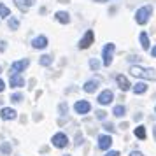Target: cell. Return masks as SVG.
Returning <instances> with one entry per match:
<instances>
[{
	"label": "cell",
	"mask_w": 156,
	"mask_h": 156,
	"mask_svg": "<svg viewBox=\"0 0 156 156\" xmlns=\"http://www.w3.org/2000/svg\"><path fill=\"white\" fill-rule=\"evenodd\" d=\"M21 95H20V93H16V95H12V97H11V100H12V102H14V104H18V102H21Z\"/></svg>",
	"instance_id": "d4e9b609"
},
{
	"label": "cell",
	"mask_w": 156,
	"mask_h": 156,
	"mask_svg": "<svg viewBox=\"0 0 156 156\" xmlns=\"http://www.w3.org/2000/svg\"><path fill=\"white\" fill-rule=\"evenodd\" d=\"M0 16H2V18H9V16H11V11H9L4 4H0Z\"/></svg>",
	"instance_id": "603a6c76"
},
{
	"label": "cell",
	"mask_w": 156,
	"mask_h": 156,
	"mask_svg": "<svg viewBox=\"0 0 156 156\" xmlns=\"http://www.w3.org/2000/svg\"><path fill=\"white\" fill-rule=\"evenodd\" d=\"M93 41H95V34H93V30H88L84 34V37L79 41V48H81V49H88L93 44Z\"/></svg>",
	"instance_id": "277c9868"
},
{
	"label": "cell",
	"mask_w": 156,
	"mask_h": 156,
	"mask_svg": "<svg viewBox=\"0 0 156 156\" xmlns=\"http://www.w3.org/2000/svg\"><path fill=\"white\" fill-rule=\"evenodd\" d=\"M0 51H5V42L4 41H0Z\"/></svg>",
	"instance_id": "f546056e"
},
{
	"label": "cell",
	"mask_w": 156,
	"mask_h": 156,
	"mask_svg": "<svg viewBox=\"0 0 156 156\" xmlns=\"http://www.w3.org/2000/svg\"><path fill=\"white\" fill-rule=\"evenodd\" d=\"M116 83H118V86H119L121 91L130 90V83H128V79L125 77V76H116Z\"/></svg>",
	"instance_id": "5bb4252c"
},
{
	"label": "cell",
	"mask_w": 156,
	"mask_h": 156,
	"mask_svg": "<svg viewBox=\"0 0 156 156\" xmlns=\"http://www.w3.org/2000/svg\"><path fill=\"white\" fill-rule=\"evenodd\" d=\"M18 27H20V21H18L16 18L11 16V18H9V28H11V30H18Z\"/></svg>",
	"instance_id": "7402d4cb"
},
{
	"label": "cell",
	"mask_w": 156,
	"mask_h": 156,
	"mask_svg": "<svg viewBox=\"0 0 156 156\" xmlns=\"http://www.w3.org/2000/svg\"><path fill=\"white\" fill-rule=\"evenodd\" d=\"M130 156H144L140 153V151H132V153H130Z\"/></svg>",
	"instance_id": "83f0119b"
},
{
	"label": "cell",
	"mask_w": 156,
	"mask_h": 156,
	"mask_svg": "<svg viewBox=\"0 0 156 156\" xmlns=\"http://www.w3.org/2000/svg\"><path fill=\"white\" fill-rule=\"evenodd\" d=\"M28 65H30V62L27 58H25V60H20V62H14V63L11 65V72H12V74H20V72H23Z\"/></svg>",
	"instance_id": "8992f818"
},
{
	"label": "cell",
	"mask_w": 156,
	"mask_h": 156,
	"mask_svg": "<svg viewBox=\"0 0 156 156\" xmlns=\"http://www.w3.org/2000/svg\"><path fill=\"white\" fill-rule=\"evenodd\" d=\"M97 118H98V119H104V118H105V112H104V111H98V112H97Z\"/></svg>",
	"instance_id": "484cf974"
},
{
	"label": "cell",
	"mask_w": 156,
	"mask_h": 156,
	"mask_svg": "<svg viewBox=\"0 0 156 156\" xmlns=\"http://www.w3.org/2000/svg\"><path fill=\"white\" fill-rule=\"evenodd\" d=\"M114 51H116V46H114L112 42L105 44V48H104V51H102V56H104V65H105V67H109V65L112 63Z\"/></svg>",
	"instance_id": "3957f363"
},
{
	"label": "cell",
	"mask_w": 156,
	"mask_h": 156,
	"mask_svg": "<svg viewBox=\"0 0 156 156\" xmlns=\"http://www.w3.org/2000/svg\"><path fill=\"white\" fill-rule=\"evenodd\" d=\"M112 114H114V116H118V118H121V116H125V114H126V109H125V105H116L112 109Z\"/></svg>",
	"instance_id": "d6986e66"
},
{
	"label": "cell",
	"mask_w": 156,
	"mask_h": 156,
	"mask_svg": "<svg viewBox=\"0 0 156 156\" xmlns=\"http://www.w3.org/2000/svg\"><path fill=\"white\" fill-rule=\"evenodd\" d=\"M147 91V84L146 83H135L133 84V93L135 95H142V93Z\"/></svg>",
	"instance_id": "e0dca14e"
},
{
	"label": "cell",
	"mask_w": 156,
	"mask_h": 156,
	"mask_svg": "<svg viewBox=\"0 0 156 156\" xmlns=\"http://www.w3.org/2000/svg\"><path fill=\"white\" fill-rule=\"evenodd\" d=\"M111 146H112V137H111V135H100L98 137V147L107 151Z\"/></svg>",
	"instance_id": "ba28073f"
},
{
	"label": "cell",
	"mask_w": 156,
	"mask_h": 156,
	"mask_svg": "<svg viewBox=\"0 0 156 156\" xmlns=\"http://www.w3.org/2000/svg\"><path fill=\"white\" fill-rule=\"evenodd\" d=\"M135 137H139V139H142V140L146 139V128L142 126V125L135 128Z\"/></svg>",
	"instance_id": "44dd1931"
},
{
	"label": "cell",
	"mask_w": 156,
	"mask_h": 156,
	"mask_svg": "<svg viewBox=\"0 0 156 156\" xmlns=\"http://www.w3.org/2000/svg\"><path fill=\"white\" fill-rule=\"evenodd\" d=\"M55 18H56V21L63 23V25L70 23V16H69V12H65V11H58L56 14H55Z\"/></svg>",
	"instance_id": "2e32d148"
},
{
	"label": "cell",
	"mask_w": 156,
	"mask_h": 156,
	"mask_svg": "<svg viewBox=\"0 0 156 156\" xmlns=\"http://www.w3.org/2000/svg\"><path fill=\"white\" fill-rule=\"evenodd\" d=\"M114 98V93L111 90H104V91L98 95V104L100 105H109Z\"/></svg>",
	"instance_id": "5b68a950"
},
{
	"label": "cell",
	"mask_w": 156,
	"mask_h": 156,
	"mask_svg": "<svg viewBox=\"0 0 156 156\" xmlns=\"http://www.w3.org/2000/svg\"><path fill=\"white\" fill-rule=\"evenodd\" d=\"M16 7H20L25 12V11H28V7H32L34 4H35V0H14Z\"/></svg>",
	"instance_id": "4fadbf2b"
},
{
	"label": "cell",
	"mask_w": 156,
	"mask_h": 156,
	"mask_svg": "<svg viewBox=\"0 0 156 156\" xmlns=\"http://www.w3.org/2000/svg\"><path fill=\"white\" fill-rule=\"evenodd\" d=\"M151 14H153V7L151 5H144V7H140L135 12V21L139 23V25H146L149 21Z\"/></svg>",
	"instance_id": "7a4b0ae2"
},
{
	"label": "cell",
	"mask_w": 156,
	"mask_h": 156,
	"mask_svg": "<svg viewBox=\"0 0 156 156\" xmlns=\"http://www.w3.org/2000/svg\"><path fill=\"white\" fill-rule=\"evenodd\" d=\"M32 46H34L35 49H44V48L48 46V37H44V35L35 37V39L32 41Z\"/></svg>",
	"instance_id": "8fae6325"
},
{
	"label": "cell",
	"mask_w": 156,
	"mask_h": 156,
	"mask_svg": "<svg viewBox=\"0 0 156 156\" xmlns=\"http://www.w3.org/2000/svg\"><path fill=\"white\" fill-rule=\"evenodd\" d=\"M105 156H119V151H109Z\"/></svg>",
	"instance_id": "4316f807"
},
{
	"label": "cell",
	"mask_w": 156,
	"mask_h": 156,
	"mask_svg": "<svg viewBox=\"0 0 156 156\" xmlns=\"http://www.w3.org/2000/svg\"><path fill=\"white\" fill-rule=\"evenodd\" d=\"M0 118L2 119H16V111L14 109H11V107H4L2 111H0Z\"/></svg>",
	"instance_id": "7c38bea8"
},
{
	"label": "cell",
	"mask_w": 156,
	"mask_h": 156,
	"mask_svg": "<svg viewBox=\"0 0 156 156\" xmlns=\"http://www.w3.org/2000/svg\"><path fill=\"white\" fill-rule=\"evenodd\" d=\"M90 67H91L93 70H98V67H100L98 60H95V58H91V60H90Z\"/></svg>",
	"instance_id": "cb8c5ba5"
},
{
	"label": "cell",
	"mask_w": 156,
	"mask_h": 156,
	"mask_svg": "<svg viewBox=\"0 0 156 156\" xmlns=\"http://www.w3.org/2000/svg\"><path fill=\"white\" fill-rule=\"evenodd\" d=\"M74 109H76L77 114H88L90 109H91V105H90V102H86V100H79V102H76Z\"/></svg>",
	"instance_id": "52a82bcc"
},
{
	"label": "cell",
	"mask_w": 156,
	"mask_h": 156,
	"mask_svg": "<svg viewBox=\"0 0 156 156\" xmlns=\"http://www.w3.org/2000/svg\"><path fill=\"white\" fill-rule=\"evenodd\" d=\"M67 142H69V139L65 133H56L53 137V146H56V147H65Z\"/></svg>",
	"instance_id": "9c48e42d"
},
{
	"label": "cell",
	"mask_w": 156,
	"mask_h": 156,
	"mask_svg": "<svg viewBox=\"0 0 156 156\" xmlns=\"http://www.w3.org/2000/svg\"><path fill=\"white\" fill-rule=\"evenodd\" d=\"M2 151H4V153H9V151H11V147H9L7 144H4V146H2Z\"/></svg>",
	"instance_id": "f1b7e54d"
},
{
	"label": "cell",
	"mask_w": 156,
	"mask_h": 156,
	"mask_svg": "<svg viewBox=\"0 0 156 156\" xmlns=\"http://www.w3.org/2000/svg\"><path fill=\"white\" fill-rule=\"evenodd\" d=\"M140 44H142V49H146V51L149 49V37H147L146 32H142L140 34Z\"/></svg>",
	"instance_id": "ac0fdd59"
},
{
	"label": "cell",
	"mask_w": 156,
	"mask_h": 156,
	"mask_svg": "<svg viewBox=\"0 0 156 156\" xmlns=\"http://www.w3.org/2000/svg\"><path fill=\"white\" fill-rule=\"evenodd\" d=\"M151 55H153V56L156 58V48H153V49H151Z\"/></svg>",
	"instance_id": "1f68e13d"
},
{
	"label": "cell",
	"mask_w": 156,
	"mask_h": 156,
	"mask_svg": "<svg viewBox=\"0 0 156 156\" xmlns=\"http://www.w3.org/2000/svg\"><path fill=\"white\" fill-rule=\"evenodd\" d=\"M39 63L42 65V67H49L51 63H53V58L48 56V55H44V56H41V60H39Z\"/></svg>",
	"instance_id": "ffe728a7"
},
{
	"label": "cell",
	"mask_w": 156,
	"mask_h": 156,
	"mask_svg": "<svg viewBox=\"0 0 156 156\" xmlns=\"http://www.w3.org/2000/svg\"><path fill=\"white\" fill-rule=\"evenodd\" d=\"M4 88H5V84H4V81H2V79H0V93L4 91Z\"/></svg>",
	"instance_id": "4dcf8cb0"
},
{
	"label": "cell",
	"mask_w": 156,
	"mask_h": 156,
	"mask_svg": "<svg viewBox=\"0 0 156 156\" xmlns=\"http://www.w3.org/2000/svg\"><path fill=\"white\" fill-rule=\"evenodd\" d=\"M0 72H2V67H0Z\"/></svg>",
	"instance_id": "836d02e7"
},
{
	"label": "cell",
	"mask_w": 156,
	"mask_h": 156,
	"mask_svg": "<svg viewBox=\"0 0 156 156\" xmlns=\"http://www.w3.org/2000/svg\"><path fill=\"white\" fill-rule=\"evenodd\" d=\"M154 139H156V126H154Z\"/></svg>",
	"instance_id": "d6a6232c"
},
{
	"label": "cell",
	"mask_w": 156,
	"mask_h": 156,
	"mask_svg": "<svg viewBox=\"0 0 156 156\" xmlns=\"http://www.w3.org/2000/svg\"><path fill=\"white\" fill-rule=\"evenodd\" d=\"M130 74H132L133 77L153 79V81H156V70L154 69H144V67H139V65H132V67H130Z\"/></svg>",
	"instance_id": "6da1fadb"
},
{
	"label": "cell",
	"mask_w": 156,
	"mask_h": 156,
	"mask_svg": "<svg viewBox=\"0 0 156 156\" xmlns=\"http://www.w3.org/2000/svg\"><path fill=\"white\" fill-rule=\"evenodd\" d=\"M9 83H11V86H12V88H21V86H25V79H23L20 74H11Z\"/></svg>",
	"instance_id": "30bf717a"
},
{
	"label": "cell",
	"mask_w": 156,
	"mask_h": 156,
	"mask_svg": "<svg viewBox=\"0 0 156 156\" xmlns=\"http://www.w3.org/2000/svg\"><path fill=\"white\" fill-rule=\"evenodd\" d=\"M98 84H100V79H91V81H88L84 84V91L86 93H93L97 88H98Z\"/></svg>",
	"instance_id": "9a60e30c"
}]
</instances>
